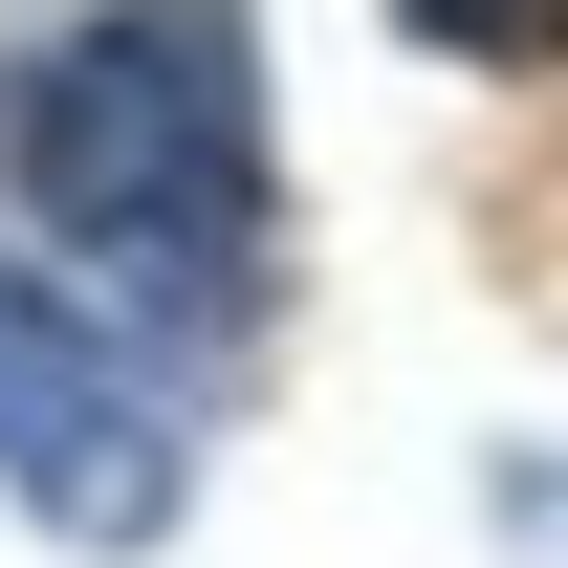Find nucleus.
I'll return each mask as SVG.
<instances>
[{
    "label": "nucleus",
    "instance_id": "nucleus-1",
    "mask_svg": "<svg viewBox=\"0 0 568 568\" xmlns=\"http://www.w3.org/2000/svg\"><path fill=\"white\" fill-rule=\"evenodd\" d=\"M0 241L44 306H110L153 351H241L284 284L263 22L241 0H88L0 67Z\"/></svg>",
    "mask_w": 568,
    "mask_h": 568
},
{
    "label": "nucleus",
    "instance_id": "nucleus-2",
    "mask_svg": "<svg viewBox=\"0 0 568 568\" xmlns=\"http://www.w3.org/2000/svg\"><path fill=\"white\" fill-rule=\"evenodd\" d=\"M0 481L44 503L67 547H153V525L197 503V437H175V416L132 394V372L88 351V306L0 284Z\"/></svg>",
    "mask_w": 568,
    "mask_h": 568
},
{
    "label": "nucleus",
    "instance_id": "nucleus-3",
    "mask_svg": "<svg viewBox=\"0 0 568 568\" xmlns=\"http://www.w3.org/2000/svg\"><path fill=\"white\" fill-rule=\"evenodd\" d=\"M437 67H568V0H394Z\"/></svg>",
    "mask_w": 568,
    "mask_h": 568
}]
</instances>
